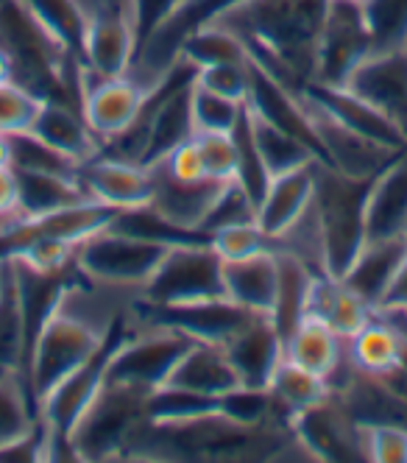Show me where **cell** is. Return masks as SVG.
<instances>
[{
	"label": "cell",
	"mask_w": 407,
	"mask_h": 463,
	"mask_svg": "<svg viewBox=\"0 0 407 463\" xmlns=\"http://www.w3.org/2000/svg\"><path fill=\"white\" fill-rule=\"evenodd\" d=\"M374 307L363 302L360 296L344 282L329 274H316L304 302V316L324 318L341 338H352L355 333L374 318Z\"/></svg>",
	"instance_id": "cell-24"
},
{
	"label": "cell",
	"mask_w": 407,
	"mask_h": 463,
	"mask_svg": "<svg viewBox=\"0 0 407 463\" xmlns=\"http://www.w3.org/2000/svg\"><path fill=\"white\" fill-rule=\"evenodd\" d=\"M20 182V210L23 218L51 215L67 207H79L84 202H92L79 179L53 176V174H33V171H17Z\"/></svg>",
	"instance_id": "cell-27"
},
{
	"label": "cell",
	"mask_w": 407,
	"mask_h": 463,
	"mask_svg": "<svg viewBox=\"0 0 407 463\" xmlns=\"http://www.w3.org/2000/svg\"><path fill=\"white\" fill-rule=\"evenodd\" d=\"M154 171V198H151V210L171 221L182 229L204 232V221H207L213 204L218 202V195L229 182L218 179H201V182H179L167 174L162 165H148Z\"/></svg>",
	"instance_id": "cell-18"
},
{
	"label": "cell",
	"mask_w": 407,
	"mask_h": 463,
	"mask_svg": "<svg viewBox=\"0 0 407 463\" xmlns=\"http://www.w3.org/2000/svg\"><path fill=\"white\" fill-rule=\"evenodd\" d=\"M154 87L140 84L134 76H98L87 64L79 73V101L81 118L92 128V135L104 146L123 128L131 126L143 109L146 98Z\"/></svg>",
	"instance_id": "cell-13"
},
{
	"label": "cell",
	"mask_w": 407,
	"mask_h": 463,
	"mask_svg": "<svg viewBox=\"0 0 407 463\" xmlns=\"http://www.w3.org/2000/svg\"><path fill=\"white\" fill-rule=\"evenodd\" d=\"M277 257H279V288H277V305L270 310V321H274L279 335L288 341L293 326L304 316V302H308V290L316 274L288 251H277Z\"/></svg>",
	"instance_id": "cell-32"
},
{
	"label": "cell",
	"mask_w": 407,
	"mask_h": 463,
	"mask_svg": "<svg viewBox=\"0 0 407 463\" xmlns=\"http://www.w3.org/2000/svg\"><path fill=\"white\" fill-rule=\"evenodd\" d=\"M368 104H374L407 135V45L368 53L344 84Z\"/></svg>",
	"instance_id": "cell-15"
},
{
	"label": "cell",
	"mask_w": 407,
	"mask_h": 463,
	"mask_svg": "<svg viewBox=\"0 0 407 463\" xmlns=\"http://www.w3.org/2000/svg\"><path fill=\"white\" fill-rule=\"evenodd\" d=\"M301 107L308 112V120L313 126V135L321 148V162L335 168L337 174L352 179H374L385 165L399 154L393 148H385L374 140H368L349 126H344L337 118H332L321 104H316L308 92H298Z\"/></svg>",
	"instance_id": "cell-11"
},
{
	"label": "cell",
	"mask_w": 407,
	"mask_h": 463,
	"mask_svg": "<svg viewBox=\"0 0 407 463\" xmlns=\"http://www.w3.org/2000/svg\"><path fill=\"white\" fill-rule=\"evenodd\" d=\"M371 53V31L363 0H327L316 48V81L344 87L352 71Z\"/></svg>",
	"instance_id": "cell-9"
},
{
	"label": "cell",
	"mask_w": 407,
	"mask_h": 463,
	"mask_svg": "<svg viewBox=\"0 0 407 463\" xmlns=\"http://www.w3.org/2000/svg\"><path fill=\"white\" fill-rule=\"evenodd\" d=\"M268 393H270V402L274 408L290 421L293 416L310 411L316 405H321L324 400H329V383L308 369L296 366L288 357L279 363L277 374L270 377V385H268Z\"/></svg>",
	"instance_id": "cell-29"
},
{
	"label": "cell",
	"mask_w": 407,
	"mask_h": 463,
	"mask_svg": "<svg viewBox=\"0 0 407 463\" xmlns=\"http://www.w3.org/2000/svg\"><path fill=\"white\" fill-rule=\"evenodd\" d=\"M246 104L232 101V98L215 95L210 90H204L193 81L190 90V115H193V126L195 135L198 131H223V135H232L237 128V123L243 120Z\"/></svg>",
	"instance_id": "cell-38"
},
{
	"label": "cell",
	"mask_w": 407,
	"mask_h": 463,
	"mask_svg": "<svg viewBox=\"0 0 407 463\" xmlns=\"http://www.w3.org/2000/svg\"><path fill=\"white\" fill-rule=\"evenodd\" d=\"M407 257V238H388V241H371L360 249L344 282L371 307H380L385 293L391 290L402 262Z\"/></svg>",
	"instance_id": "cell-22"
},
{
	"label": "cell",
	"mask_w": 407,
	"mask_h": 463,
	"mask_svg": "<svg viewBox=\"0 0 407 463\" xmlns=\"http://www.w3.org/2000/svg\"><path fill=\"white\" fill-rule=\"evenodd\" d=\"M4 279H6V260H0V290H4Z\"/></svg>",
	"instance_id": "cell-51"
},
{
	"label": "cell",
	"mask_w": 407,
	"mask_h": 463,
	"mask_svg": "<svg viewBox=\"0 0 407 463\" xmlns=\"http://www.w3.org/2000/svg\"><path fill=\"white\" fill-rule=\"evenodd\" d=\"M346 354L357 372L380 377L402 363V338L380 313H374L360 333L346 338Z\"/></svg>",
	"instance_id": "cell-28"
},
{
	"label": "cell",
	"mask_w": 407,
	"mask_h": 463,
	"mask_svg": "<svg viewBox=\"0 0 407 463\" xmlns=\"http://www.w3.org/2000/svg\"><path fill=\"white\" fill-rule=\"evenodd\" d=\"M79 182L92 202L118 213L151 207L154 171L148 165H134L98 154L79 168Z\"/></svg>",
	"instance_id": "cell-14"
},
{
	"label": "cell",
	"mask_w": 407,
	"mask_h": 463,
	"mask_svg": "<svg viewBox=\"0 0 407 463\" xmlns=\"http://www.w3.org/2000/svg\"><path fill=\"white\" fill-rule=\"evenodd\" d=\"M33 137L53 146L56 151L73 156L76 162H87L100 154V140L92 135V128L81 118V109L59 101H45L37 123L31 128Z\"/></svg>",
	"instance_id": "cell-26"
},
{
	"label": "cell",
	"mask_w": 407,
	"mask_h": 463,
	"mask_svg": "<svg viewBox=\"0 0 407 463\" xmlns=\"http://www.w3.org/2000/svg\"><path fill=\"white\" fill-rule=\"evenodd\" d=\"M195 146L204 162V174L218 182L237 179V140L223 131H198Z\"/></svg>",
	"instance_id": "cell-41"
},
{
	"label": "cell",
	"mask_w": 407,
	"mask_h": 463,
	"mask_svg": "<svg viewBox=\"0 0 407 463\" xmlns=\"http://www.w3.org/2000/svg\"><path fill=\"white\" fill-rule=\"evenodd\" d=\"M23 218L20 210V182L14 168H0V229Z\"/></svg>",
	"instance_id": "cell-47"
},
{
	"label": "cell",
	"mask_w": 407,
	"mask_h": 463,
	"mask_svg": "<svg viewBox=\"0 0 407 463\" xmlns=\"http://www.w3.org/2000/svg\"><path fill=\"white\" fill-rule=\"evenodd\" d=\"M195 341L174 326H134L109 357L107 377L118 383L156 391L174 374L176 363Z\"/></svg>",
	"instance_id": "cell-8"
},
{
	"label": "cell",
	"mask_w": 407,
	"mask_h": 463,
	"mask_svg": "<svg viewBox=\"0 0 407 463\" xmlns=\"http://www.w3.org/2000/svg\"><path fill=\"white\" fill-rule=\"evenodd\" d=\"M131 4H134V17H137V37H140V45H143L151 31L156 25H162L182 6V0H131ZM140 45H137V51H140ZM134 59H137V56H134Z\"/></svg>",
	"instance_id": "cell-46"
},
{
	"label": "cell",
	"mask_w": 407,
	"mask_h": 463,
	"mask_svg": "<svg viewBox=\"0 0 407 463\" xmlns=\"http://www.w3.org/2000/svg\"><path fill=\"white\" fill-rule=\"evenodd\" d=\"M407 238V148L371 179L365 195V243Z\"/></svg>",
	"instance_id": "cell-17"
},
{
	"label": "cell",
	"mask_w": 407,
	"mask_h": 463,
	"mask_svg": "<svg viewBox=\"0 0 407 463\" xmlns=\"http://www.w3.org/2000/svg\"><path fill=\"white\" fill-rule=\"evenodd\" d=\"M171 246L134 238L112 226L95 232L76 251V269L100 285L143 290Z\"/></svg>",
	"instance_id": "cell-6"
},
{
	"label": "cell",
	"mask_w": 407,
	"mask_h": 463,
	"mask_svg": "<svg viewBox=\"0 0 407 463\" xmlns=\"http://www.w3.org/2000/svg\"><path fill=\"white\" fill-rule=\"evenodd\" d=\"M25 363V313L14 262L6 260V279L0 290V366L23 372Z\"/></svg>",
	"instance_id": "cell-33"
},
{
	"label": "cell",
	"mask_w": 407,
	"mask_h": 463,
	"mask_svg": "<svg viewBox=\"0 0 407 463\" xmlns=\"http://www.w3.org/2000/svg\"><path fill=\"white\" fill-rule=\"evenodd\" d=\"M20 4L84 64V14L79 0H20Z\"/></svg>",
	"instance_id": "cell-34"
},
{
	"label": "cell",
	"mask_w": 407,
	"mask_h": 463,
	"mask_svg": "<svg viewBox=\"0 0 407 463\" xmlns=\"http://www.w3.org/2000/svg\"><path fill=\"white\" fill-rule=\"evenodd\" d=\"M156 165H162V168L171 174L174 179L179 182H201V179H210L207 174H204V162H201V154H198V146H195V137L176 146L171 154H167L165 159H159Z\"/></svg>",
	"instance_id": "cell-45"
},
{
	"label": "cell",
	"mask_w": 407,
	"mask_h": 463,
	"mask_svg": "<svg viewBox=\"0 0 407 463\" xmlns=\"http://www.w3.org/2000/svg\"><path fill=\"white\" fill-rule=\"evenodd\" d=\"M285 357L329 383L346 363V338L337 335L324 318L301 316L285 341Z\"/></svg>",
	"instance_id": "cell-23"
},
{
	"label": "cell",
	"mask_w": 407,
	"mask_h": 463,
	"mask_svg": "<svg viewBox=\"0 0 407 463\" xmlns=\"http://www.w3.org/2000/svg\"><path fill=\"white\" fill-rule=\"evenodd\" d=\"M45 101L17 81L0 84V135H28L37 123Z\"/></svg>",
	"instance_id": "cell-39"
},
{
	"label": "cell",
	"mask_w": 407,
	"mask_h": 463,
	"mask_svg": "<svg viewBox=\"0 0 407 463\" xmlns=\"http://www.w3.org/2000/svg\"><path fill=\"white\" fill-rule=\"evenodd\" d=\"M290 427L313 460H327V463L368 460L365 430L335 393H329V400H324L321 405L293 416Z\"/></svg>",
	"instance_id": "cell-12"
},
{
	"label": "cell",
	"mask_w": 407,
	"mask_h": 463,
	"mask_svg": "<svg viewBox=\"0 0 407 463\" xmlns=\"http://www.w3.org/2000/svg\"><path fill=\"white\" fill-rule=\"evenodd\" d=\"M195 84L215 95L232 98L246 104L251 84V61L246 64H213V68H195Z\"/></svg>",
	"instance_id": "cell-43"
},
{
	"label": "cell",
	"mask_w": 407,
	"mask_h": 463,
	"mask_svg": "<svg viewBox=\"0 0 407 463\" xmlns=\"http://www.w3.org/2000/svg\"><path fill=\"white\" fill-rule=\"evenodd\" d=\"M313 193H316L313 162L290 174L274 176L257 207V226L270 241H277L308 213V207L313 204Z\"/></svg>",
	"instance_id": "cell-21"
},
{
	"label": "cell",
	"mask_w": 407,
	"mask_h": 463,
	"mask_svg": "<svg viewBox=\"0 0 407 463\" xmlns=\"http://www.w3.org/2000/svg\"><path fill=\"white\" fill-rule=\"evenodd\" d=\"M165 385L185 388L193 393H204V396H215V400H221L223 393L241 388V380H237L223 346L195 341L185 352V357L176 363L174 374L167 377Z\"/></svg>",
	"instance_id": "cell-25"
},
{
	"label": "cell",
	"mask_w": 407,
	"mask_h": 463,
	"mask_svg": "<svg viewBox=\"0 0 407 463\" xmlns=\"http://www.w3.org/2000/svg\"><path fill=\"white\" fill-rule=\"evenodd\" d=\"M371 31V53L407 45V0H363Z\"/></svg>",
	"instance_id": "cell-37"
},
{
	"label": "cell",
	"mask_w": 407,
	"mask_h": 463,
	"mask_svg": "<svg viewBox=\"0 0 407 463\" xmlns=\"http://www.w3.org/2000/svg\"><path fill=\"white\" fill-rule=\"evenodd\" d=\"M260 313H251L232 299H210L193 305H151L140 296L131 305V324L134 326H174L179 333L190 335L201 344L226 346L246 324H251Z\"/></svg>",
	"instance_id": "cell-10"
},
{
	"label": "cell",
	"mask_w": 407,
	"mask_h": 463,
	"mask_svg": "<svg viewBox=\"0 0 407 463\" xmlns=\"http://www.w3.org/2000/svg\"><path fill=\"white\" fill-rule=\"evenodd\" d=\"M37 424H40V413L23 374L20 372L4 374L0 377V449L31 436Z\"/></svg>",
	"instance_id": "cell-31"
},
{
	"label": "cell",
	"mask_w": 407,
	"mask_h": 463,
	"mask_svg": "<svg viewBox=\"0 0 407 463\" xmlns=\"http://www.w3.org/2000/svg\"><path fill=\"white\" fill-rule=\"evenodd\" d=\"M223 296V260L210 243L171 246L140 290V299L151 305H193Z\"/></svg>",
	"instance_id": "cell-7"
},
{
	"label": "cell",
	"mask_w": 407,
	"mask_h": 463,
	"mask_svg": "<svg viewBox=\"0 0 407 463\" xmlns=\"http://www.w3.org/2000/svg\"><path fill=\"white\" fill-rule=\"evenodd\" d=\"M210 246L218 251L221 260H243L260 251H270L277 249V243L270 241L265 232L254 223H237V226H226L218 229L210 235Z\"/></svg>",
	"instance_id": "cell-40"
},
{
	"label": "cell",
	"mask_w": 407,
	"mask_h": 463,
	"mask_svg": "<svg viewBox=\"0 0 407 463\" xmlns=\"http://www.w3.org/2000/svg\"><path fill=\"white\" fill-rule=\"evenodd\" d=\"M223 352L243 388H268L285 360V338L270 316H257L223 346Z\"/></svg>",
	"instance_id": "cell-16"
},
{
	"label": "cell",
	"mask_w": 407,
	"mask_h": 463,
	"mask_svg": "<svg viewBox=\"0 0 407 463\" xmlns=\"http://www.w3.org/2000/svg\"><path fill=\"white\" fill-rule=\"evenodd\" d=\"M316 104H321L332 118H337L344 126H349L357 135L374 140L385 148L402 151L407 148V135L374 104H368L365 98L352 92L349 87H329V84H310L308 90Z\"/></svg>",
	"instance_id": "cell-19"
},
{
	"label": "cell",
	"mask_w": 407,
	"mask_h": 463,
	"mask_svg": "<svg viewBox=\"0 0 407 463\" xmlns=\"http://www.w3.org/2000/svg\"><path fill=\"white\" fill-rule=\"evenodd\" d=\"M316 193L313 215L321 232L324 274L344 279L355 257L365 246V195L371 179H352L324 162H313Z\"/></svg>",
	"instance_id": "cell-5"
},
{
	"label": "cell",
	"mask_w": 407,
	"mask_h": 463,
	"mask_svg": "<svg viewBox=\"0 0 407 463\" xmlns=\"http://www.w3.org/2000/svg\"><path fill=\"white\" fill-rule=\"evenodd\" d=\"M148 400L151 391L107 377L71 433L73 458L81 463L123 460L134 439L151 421Z\"/></svg>",
	"instance_id": "cell-4"
},
{
	"label": "cell",
	"mask_w": 407,
	"mask_h": 463,
	"mask_svg": "<svg viewBox=\"0 0 407 463\" xmlns=\"http://www.w3.org/2000/svg\"><path fill=\"white\" fill-rule=\"evenodd\" d=\"M324 12L327 0H234L210 23L246 45L254 68L285 90L301 92L316 81Z\"/></svg>",
	"instance_id": "cell-3"
},
{
	"label": "cell",
	"mask_w": 407,
	"mask_h": 463,
	"mask_svg": "<svg viewBox=\"0 0 407 463\" xmlns=\"http://www.w3.org/2000/svg\"><path fill=\"white\" fill-rule=\"evenodd\" d=\"M12 168L79 179L81 162H76L73 156L56 151L53 146L43 143L40 137H33L31 131H28V135H14L12 137Z\"/></svg>",
	"instance_id": "cell-36"
},
{
	"label": "cell",
	"mask_w": 407,
	"mask_h": 463,
	"mask_svg": "<svg viewBox=\"0 0 407 463\" xmlns=\"http://www.w3.org/2000/svg\"><path fill=\"white\" fill-rule=\"evenodd\" d=\"M0 168H12V137L0 135Z\"/></svg>",
	"instance_id": "cell-50"
},
{
	"label": "cell",
	"mask_w": 407,
	"mask_h": 463,
	"mask_svg": "<svg viewBox=\"0 0 407 463\" xmlns=\"http://www.w3.org/2000/svg\"><path fill=\"white\" fill-rule=\"evenodd\" d=\"M137 296L140 290L100 285L76 271L43 321L25 360L23 380L31 388L33 405L115 335Z\"/></svg>",
	"instance_id": "cell-1"
},
{
	"label": "cell",
	"mask_w": 407,
	"mask_h": 463,
	"mask_svg": "<svg viewBox=\"0 0 407 463\" xmlns=\"http://www.w3.org/2000/svg\"><path fill=\"white\" fill-rule=\"evenodd\" d=\"M12 369H6V366H0V377H4V374H9Z\"/></svg>",
	"instance_id": "cell-52"
},
{
	"label": "cell",
	"mask_w": 407,
	"mask_h": 463,
	"mask_svg": "<svg viewBox=\"0 0 407 463\" xmlns=\"http://www.w3.org/2000/svg\"><path fill=\"white\" fill-rule=\"evenodd\" d=\"M226 299L251 313L270 316L279 288V257L277 249L260 251L243 260H223Z\"/></svg>",
	"instance_id": "cell-20"
},
{
	"label": "cell",
	"mask_w": 407,
	"mask_h": 463,
	"mask_svg": "<svg viewBox=\"0 0 407 463\" xmlns=\"http://www.w3.org/2000/svg\"><path fill=\"white\" fill-rule=\"evenodd\" d=\"M246 112H249V128H251L254 148L265 165V171L270 174V179L290 174L296 168H304V165L318 159L310 146H304L301 140L288 135V131L277 128L274 123H268L265 118H260L249 107H246Z\"/></svg>",
	"instance_id": "cell-30"
},
{
	"label": "cell",
	"mask_w": 407,
	"mask_h": 463,
	"mask_svg": "<svg viewBox=\"0 0 407 463\" xmlns=\"http://www.w3.org/2000/svg\"><path fill=\"white\" fill-rule=\"evenodd\" d=\"M254 221H257V204L249 198V193L237 184V179H232L218 195V202L213 204L201 229L207 232V235H213L218 229L237 226V223H254Z\"/></svg>",
	"instance_id": "cell-42"
},
{
	"label": "cell",
	"mask_w": 407,
	"mask_h": 463,
	"mask_svg": "<svg viewBox=\"0 0 407 463\" xmlns=\"http://www.w3.org/2000/svg\"><path fill=\"white\" fill-rule=\"evenodd\" d=\"M363 430L371 463H407V427L363 424Z\"/></svg>",
	"instance_id": "cell-44"
},
{
	"label": "cell",
	"mask_w": 407,
	"mask_h": 463,
	"mask_svg": "<svg viewBox=\"0 0 407 463\" xmlns=\"http://www.w3.org/2000/svg\"><path fill=\"white\" fill-rule=\"evenodd\" d=\"M388 307H407V257H404L391 290L385 293V299H383V305L377 310H388Z\"/></svg>",
	"instance_id": "cell-48"
},
{
	"label": "cell",
	"mask_w": 407,
	"mask_h": 463,
	"mask_svg": "<svg viewBox=\"0 0 407 463\" xmlns=\"http://www.w3.org/2000/svg\"><path fill=\"white\" fill-rule=\"evenodd\" d=\"M123 460L140 463H277L313 460L285 416L243 424L223 411L148 421Z\"/></svg>",
	"instance_id": "cell-2"
},
{
	"label": "cell",
	"mask_w": 407,
	"mask_h": 463,
	"mask_svg": "<svg viewBox=\"0 0 407 463\" xmlns=\"http://www.w3.org/2000/svg\"><path fill=\"white\" fill-rule=\"evenodd\" d=\"M4 81H14V71H12V59H9L6 48L0 45V84Z\"/></svg>",
	"instance_id": "cell-49"
},
{
	"label": "cell",
	"mask_w": 407,
	"mask_h": 463,
	"mask_svg": "<svg viewBox=\"0 0 407 463\" xmlns=\"http://www.w3.org/2000/svg\"><path fill=\"white\" fill-rule=\"evenodd\" d=\"M182 56L193 61L195 68H213V64H246L251 61L246 45L237 40L232 31L221 25H201L185 40Z\"/></svg>",
	"instance_id": "cell-35"
}]
</instances>
